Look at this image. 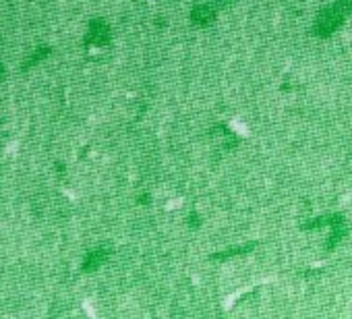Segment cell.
Wrapping results in <instances>:
<instances>
[{
  "instance_id": "6da1fadb",
  "label": "cell",
  "mask_w": 352,
  "mask_h": 319,
  "mask_svg": "<svg viewBox=\"0 0 352 319\" xmlns=\"http://www.w3.org/2000/svg\"><path fill=\"white\" fill-rule=\"evenodd\" d=\"M106 259H108V251H106V249H97V251H91V253L85 257V261H83L81 270H83V272H93V270L100 268Z\"/></svg>"
}]
</instances>
